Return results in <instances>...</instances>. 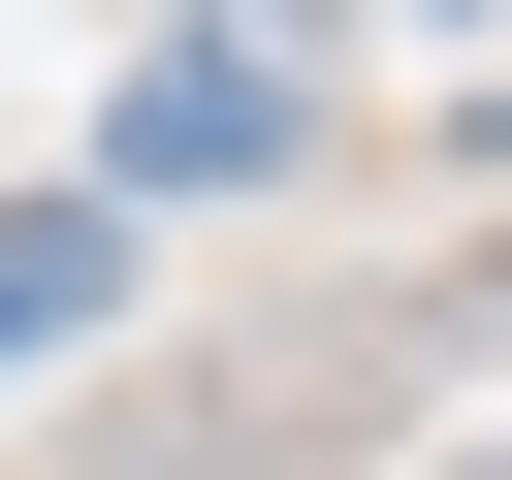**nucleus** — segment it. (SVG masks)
<instances>
[{
	"instance_id": "obj_1",
	"label": "nucleus",
	"mask_w": 512,
	"mask_h": 480,
	"mask_svg": "<svg viewBox=\"0 0 512 480\" xmlns=\"http://www.w3.org/2000/svg\"><path fill=\"white\" fill-rule=\"evenodd\" d=\"M256 160H288V32H160L96 128V192H256Z\"/></svg>"
},
{
	"instance_id": "obj_2",
	"label": "nucleus",
	"mask_w": 512,
	"mask_h": 480,
	"mask_svg": "<svg viewBox=\"0 0 512 480\" xmlns=\"http://www.w3.org/2000/svg\"><path fill=\"white\" fill-rule=\"evenodd\" d=\"M96 288H128V192H64V224H0V352H64Z\"/></svg>"
},
{
	"instance_id": "obj_3",
	"label": "nucleus",
	"mask_w": 512,
	"mask_h": 480,
	"mask_svg": "<svg viewBox=\"0 0 512 480\" xmlns=\"http://www.w3.org/2000/svg\"><path fill=\"white\" fill-rule=\"evenodd\" d=\"M480 480H512V448H480Z\"/></svg>"
}]
</instances>
